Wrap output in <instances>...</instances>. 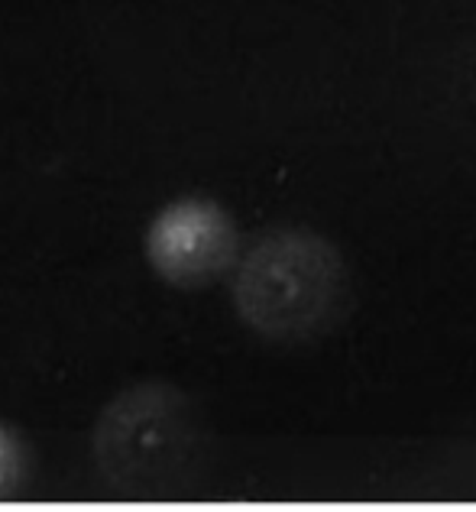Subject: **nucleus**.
<instances>
[{
    "instance_id": "obj_1",
    "label": "nucleus",
    "mask_w": 476,
    "mask_h": 512,
    "mask_svg": "<svg viewBox=\"0 0 476 512\" xmlns=\"http://www.w3.org/2000/svg\"><path fill=\"white\" fill-rule=\"evenodd\" d=\"M94 464L111 493L127 500L179 496L201 467L192 406L159 383L120 393L94 425Z\"/></svg>"
},
{
    "instance_id": "obj_2",
    "label": "nucleus",
    "mask_w": 476,
    "mask_h": 512,
    "mask_svg": "<svg viewBox=\"0 0 476 512\" xmlns=\"http://www.w3.org/2000/svg\"><path fill=\"white\" fill-rule=\"evenodd\" d=\"M344 302V263L328 240L276 231L237 263L234 305L243 325L272 341L311 338L331 325Z\"/></svg>"
},
{
    "instance_id": "obj_3",
    "label": "nucleus",
    "mask_w": 476,
    "mask_h": 512,
    "mask_svg": "<svg viewBox=\"0 0 476 512\" xmlns=\"http://www.w3.org/2000/svg\"><path fill=\"white\" fill-rule=\"evenodd\" d=\"M146 256L166 282L195 289L237 266L240 237L224 208L201 198H185L159 211L149 224Z\"/></svg>"
},
{
    "instance_id": "obj_4",
    "label": "nucleus",
    "mask_w": 476,
    "mask_h": 512,
    "mask_svg": "<svg viewBox=\"0 0 476 512\" xmlns=\"http://www.w3.org/2000/svg\"><path fill=\"white\" fill-rule=\"evenodd\" d=\"M23 470H26L23 444L13 438L7 428H0V500H7V496L20 490Z\"/></svg>"
}]
</instances>
